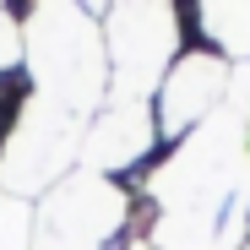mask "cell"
Masks as SVG:
<instances>
[{
  "instance_id": "6da1fadb",
  "label": "cell",
  "mask_w": 250,
  "mask_h": 250,
  "mask_svg": "<svg viewBox=\"0 0 250 250\" xmlns=\"http://www.w3.org/2000/svg\"><path fill=\"white\" fill-rule=\"evenodd\" d=\"M218 87H223V60L218 55H185L174 65V76L163 82V98H158L163 136H180L196 114H207V104H212Z\"/></svg>"
},
{
  "instance_id": "7a4b0ae2",
  "label": "cell",
  "mask_w": 250,
  "mask_h": 250,
  "mask_svg": "<svg viewBox=\"0 0 250 250\" xmlns=\"http://www.w3.org/2000/svg\"><path fill=\"white\" fill-rule=\"evenodd\" d=\"M0 250H33L27 245V201L0 196Z\"/></svg>"
}]
</instances>
